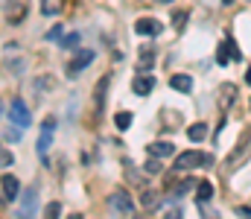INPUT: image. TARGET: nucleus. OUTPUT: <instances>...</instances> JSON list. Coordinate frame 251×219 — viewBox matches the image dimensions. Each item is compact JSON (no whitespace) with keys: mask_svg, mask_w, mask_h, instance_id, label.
I'll return each mask as SVG.
<instances>
[{"mask_svg":"<svg viewBox=\"0 0 251 219\" xmlns=\"http://www.w3.org/2000/svg\"><path fill=\"white\" fill-rule=\"evenodd\" d=\"M170 88L181 91V94H190L193 91V79H190L187 73H176V76H170Z\"/></svg>","mask_w":251,"mask_h":219,"instance_id":"f8f14e48","label":"nucleus"},{"mask_svg":"<svg viewBox=\"0 0 251 219\" xmlns=\"http://www.w3.org/2000/svg\"><path fill=\"white\" fill-rule=\"evenodd\" d=\"M246 82H249V85H251V68H249V73H246Z\"/></svg>","mask_w":251,"mask_h":219,"instance_id":"72a5a7b5","label":"nucleus"},{"mask_svg":"<svg viewBox=\"0 0 251 219\" xmlns=\"http://www.w3.org/2000/svg\"><path fill=\"white\" fill-rule=\"evenodd\" d=\"M187 18H190L187 9H178V12L173 15V29H176V32H181V29L187 26Z\"/></svg>","mask_w":251,"mask_h":219,"instance_id":"a211bd4d","label":"nucleus"},{"mask_svg":"<svg viewBox=\"0 0 251 219\" xmlns=\"http://www.w3.org/2000/svg\"><path fill=\"white\" fill-rule=\"evenodd\" d=\"M50 144H53V132H41V138H38V152H41V155H47Z\"/></svg>","mask_w":251,"mask_h":219,"instance_id":"4be33fe9","label":"nucleus"},{"mask_svg":"<svg viewBox=\"0 0 251 219\" xmlns=\"http://www.w3.org/2000/svg\"><path fill=\"white\" fill-rule=\"evenodd\" d=\"M64 6V0H41V15H56Z\"/></svg>","mask_w":251,"mask_h":219,"instance_id":"6ab92c4d","label":"nucleus"},{"mask_svg":"<svg viewBox=\"0 0 251 219\" xmlns=\"http://www.w3.org/2000/svg\"><path fill=\"white\" fill-rule=\"evenodd\" d=\"M41 129H44V132H53V129H56V117H47V120L41 123Z\"/></svg>","mask_w":251,"mask_h":219,"instance_id":"7c9ffc66","label":"nucleus"},{"mask_svg":"<svg viewBox=\"0 0 251 219\" xmlns=\"http://www.w3.org/2000/svg\"><path fill=\"white\" fill-rule=\"evenodd\" d=\"M35 205H38V193H35V187H29V190L24 193V202H21V217L35 214Z\"/></svg>","mask_w":251,"mask_h":219,"instance_id":"9b49d317","label":"nucleus"},{"mask_svg":"<svg viewBox=\"0 0 251 219\" xmlns=\"http://www.w3.org/2000/svg\"><path fill=\"white\" fill-rule=\"evenodd\" d=\"M249 158H251V129H246V132L240 135L237 146L231 149V155L222 161V170H225V172H234V170H240Z\"/></svg>","mask_w":251,"mask_h":219,"instance_id":"f257e3e1","label":"nucleus"},{"mask_svg":"<svg viewBox=\"0 0 251 219\" xmlns=\"http://www.w3.org/2000/svg\"><path fill=\"white\" fill-rule=\"evenodd\" d=\"M152 88H155V79H152V76H134V82H131V91H134L137 97H149Z\"/></svg>","mask_w":251,"mask_h":219,"instance_id":"6e6552de","label":"nucleus"},{"mask_svg":"<svg viewBox=\"0 0 251 219\" xmlns=\"http://www.w3.org/2000/svg\"><path fill=\"white\" fill-rule=\"evenodd\" d=\"M140 205H143L146 211H155V208L161 205V193H158V190H143V196H140Z\"/></svg>","mask_w":251,"mask_h":219,"instance_id":"4468645a","label":"nucleus"},{"mask_svg":"<svg viewBox=\"0 0 251 219\" xmlns=\"http://www.w3.org/2000/svg\"><path fill=\"white\" fill-rule=\"evenodd\" d=\"M79 41H82V35H79V32H70V35L64 38V47H76Z\"/></svg>","mask_w":251,"mask_h":219,"instance_id":"c85d7f7f","label":"nucleus"},{"mask_svg":"<svg viewBox=\"0 0 251 219\" xmlns=\"http://www.w3.org/2000/svg\"><path fill=\"white\" fill-rule=\"evenodd\" d=\"M196 190H199V193H196L199 202H210V199H213V184H210V181H199Z\"/></svg>","mask_w":251,"mask_h":219,"instance_id":"dca6fc26","label":"nucleus"},{"mask_svg":"<svg viewBox=\"0 0 251 219\" xmlns=\"http://www.w3.org/2000/svg\"><path fill=\"white\" fill-rule=\"evenodd\" d=\"M59 214H62V205H59V202H50V205L44 208V217H59Z\"/></svg>","mask_w":251,"mask_h":219,"instance_id":"cd10ccee","label":"nucleus"},{"mask_svg":"<svg viewBox=\"0 0 251 219\" xmlns=\"http://www.w3.org/2000/svg\"><path fill=\"white\" fill-rule=\"evenodd\" d=\"M44 38H47V41H59V38H62V26H53Z\"/></svg>","mask_w":251,"mask_h":219,"instance_id":"c756f323","label":"nucleus"},{"mask_svg":"<svg viewBox=\"0 0 251 219\" xmlns=\"http://www.w3.org/2000/svg\"><path fill=\"white\" fill-rule=\"evenodd\" d=\"M0 187H3V196H6L9 202L21 196V184H18V178H15V175H9V172L0 178Z\"/></svg>","mask_w":251,"mask_h":219,"instance_id":"0eeeda50","label":"nucleus"},{"mask_svg":"<svg viewBox=\"0 0 251 219\" xmlns=\"http://www.w3.org/2000/svg\"><path fill=\"white\" fill-rule=\"evenodd\" d=\"M193 187H196V181H193V178H184V181H178V184L173 187V193H176V196H184V193H190Z\"/></svg>","mask_w":251,"mask_h":219,"instance_id":"aec40b11","label":"nucleus"},{"mask_svg":"<svg viewBox=\"0 0 251 219\" xmlns=\"http://www.w3.org/2000/svg\"><path fill=\"white\" fill-rule=\"evenodd\" d=\"M210 164H213V158H210V155H201V152L190 149V152H181V155L173 161V170H176V172H187V170H196V167H210Z\"/></svg>","mask_w":251,"mask_h":219,"instance_id":"f03ea898","label":"nucleus"},{"mask_svg":"<svg viewBox=\"0 0 251 219\" xmlns=\"http://www.w3.org/2000/svg\"><path fill=\"white\" fill-rule=\"evenodd\" d=\"M9 123H15L18 129H26L32 123V114H29V108H26L24 99H12L9 102Z\"/></svg>","mask_w":251,"mask_h":219,"instance_id":"7ed1b4c3","label":"nucleus"},{"mask_svg":"<svg viewBox=\"0 0 251 219\" xmlns=\"http://www.w3.org/2000/svg\"><path fill=\"white\" fill-rule=\"evenodd\" d=\"M152 65H155V50L143 47V50H140V56H137V68H140V71H146V68H152Z\"/></svg>","mask_w":251,"mask_h":219,"instance_id":"2eb2a0df","label":"nucleus"},{"mask_svg":"<svg viewBox=\"0 0 251 219\" xmlns=\"http://www.w3.org/2000/svg\"><path fill=\"white\" fill-rule=\"evenodd\" d=\"M12 164H15V155H12L9 149H3V146H0V167L6 170V167H12Z\"/></svg>","mask_w":251,"mask_h":219,"instance_id":"bb28decb","label":"nucleus"},{"mask_svg":"<svg viewBox=\"0 0 251 219\" xmlns=\"http://www.w3.org/2000/svg\"><path fill=\"white\" fill-rule=\"evenodd\" d=\"M91 62H94V50H79V53L70 59V65H67V76H76L79 71H85Z\"/></svg>","mask_w":251,"mask_h":219,"instance_id":"39448f33","label":"nucleus"},{"mask_svg":"<svg viewBox=\"0 0 251 219\" xmlns=\"http://www.w3.org/2000/svg\"><path fill=\"white\" fill-rule=\"evenodd\" d=\"M131 120H134V117H131V111H120V114L114 117L117 129H128V126H131Z\"/></svg>","mask_w":251,"mask_h":219,"instance_id":"5701e85b","label":"nucleus"},{"mask_svg":"<svg viewBox=\"0 0 251 219\" xmlns=\"http://www.w3.org/2000/svg\"><path fill=\"white\" fill-rule=\"evenodd\" d=\"M6 138H9V141H18V138H21V132H18V129H9V132H6Z\"/></svg>","mask_w":251,"mask_h":219,"instance_id":"2f4dec72","label":"nucleus"},{"mask_svg":"<svg viewBox=\"0 0 251 219\" xmlns=\"http://www.w3.org/2000/svg\"><path fill=\"white\" fill-rule=\"evenodd\" d=\"M143 172H146V175H158V172H161V164H158V158H149V161L143 164Z\"/></svg>","mask_w":251,"mask_h":219,"instance_id":"b1692460","label":"nucleus"},{"mask_svg":"<svg viewBox=\"0 0 251 219\" xmlns=\"http://www.w3.org/2000/svg\"><path fill=\"white\" fill-rule=\"evenodd\" d=\"M50 88H53V76H50V73L38 76V82H35V91H38V94H44V91H50Z\"/></svg>","mask_w":251,"mask_h":219,"instance_id":"412c9836","label":"nucleus"},{"mask_svg":"<svg viewBox=\"0 0 251 219\" xmlns=\"http://www.w3.org/2000/svg\"><path fill=\"white\" fill-rule=\"evenodd\" d=\"M134 29H137L140 35H158V32H161V21H155V18H140V21L134 24Z\"/></svg>","mask_w":251,"mask_h":219,"instance_id":"9d476101","label":"nucleus"},{"mask_svg":"<svg viewBox=\"0 0 251 219\" xmlns=\"http://www.w3.org/2000/svg\"><path fill=\"white\" fill-rule=\"evenodd\" d=\"M108 202H111V208H114L117 214H123V217H131V214H134V202H131V196H128L126 190H114Z\"/></svg>","mask_w":251,"mask_h":219,"instance_id":"20e7f679","label":"nucleus"},{"mask_svg":"<svg viewBox=\"0 0 251 219\" xmlns=\"http://www.w3.org/2000/svg\"><path fill=\"white\" fill-rule=\"evenodd\" d=\"M225 47H228V53H231V59H234V62H240V59H243V53L237 50V44H234V38H231V35L225 38Z\"/></svg>","mask_w":251,"mask_h":219,"instance_id":"393cba45","label":"nucleus"},{"mask_svg":"<svg viewBox=\"0 0 251 219\" xmlns=\"http://www.w3.org/2000/svg\"><path fill=\"white\" fill-rule=\"evenodd\" d=\"M237 214H240V217H246V219H251V208H237Z\"/></svg>","mask_w":251,"mask_h":219,"instance_id":"473e14b6","label":"nucleus"},{"mask_svg":"<svg viewBox=\"0 0 251 219\" xmlns=\"http://www.w3.org/2000/svg\"><path fill=\"white\" fill-rule=\"evenodd\" d=\"M26 6H29V0H6V18H9V24H21L24 15H26Z\"/></svg>","mask_w":251,"mask_h":219,"instance_id":"423d86ee","label":"nucleus"},{"mask_svg":"<svg viewBox=\"0 0 251 219\" xmlns=\"http://www.w3.org/2000/svg\"><path fill=\"white\" fill-rule=\"evenodd\" d=\"M187 138L193 141V144L204 141V138H207V126H204V123H196V126H190V129H187Z\"/></svg>","mask_w":251,"mask_h":219,"instance_id":"f3484780","label":"nucleus"},{"mask_svg":"<svg viewBox=\"0 0 251 219\" xmlns=\"http://www.w3.org/2000/svg\"><path fill=\"white\" fill-rule=\"evenodd\" d=\"M234 99H237V85L225 82V85L219 88V105H222V111H228V108L234 105Z\"/></svg>","mask_w":251,"mask_h":219,"instance_id":"1a4fd4ad","label":"nucleus"},{"mask_svg":"<svg viewBox=\"0 0 251 219\" xmlns=\"http://www.w3.org/2000/svg\"><path fill=\"white\" fill-rule=\"evenodd\" d=\"M146 149H149V155H152V158H170L176 146L170 144V141H155V144H149Z\"/></svg>","mask_w":251,"mask_h":219,"instance_id":"ddd939ff","label":"nucleus"},{"mask_svg":"<svg viewBox=\"0 0 251 219\" xmlns=\"http://www.w3.org/2000/svg\"><path fill=\"white\" fill-rule=\"evenodd\" d=\"M0 114H3V99H0Z\"/></svg>","mask_w":251,"mask_h":219,"instance_id":"f704fd0d","label":"nucleus"},{"mask_svg":"<svg viewBox=\"0 0 251 219\" xmlns=\"http://www.w3.org/2000/svg\"><path fill=\"white\" fill-rule=\"evenodd\" d=\"M216 62H219V65H228V62H231V53H228V47H225V44H219V47H216Z\"/></svg>","mask_w":251,"mask_h":219,"instance_id":"a878e982","label":"nucleus"},{"mask_svg":"<svg viewBox=\"0 0 251 219\" xmlns=\"http://www.w3.org/2000/svg\"><path fill=\"white\" fill-rule=\"evenodd\" d=\"M161 3H167V0H161Z\"/></svg>","mask_w":251,"mask_h":219,"instance_id":"c9c22d12","label":"nucleus"}]
</instances>
